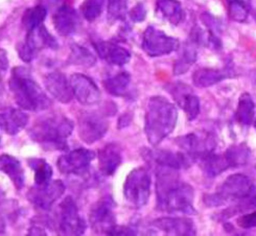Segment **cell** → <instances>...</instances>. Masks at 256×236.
<instances>
[{
  "label": "cell",
  "mask_w": 256,
  "mask_h": 236,
  "mask_svg": "<svg viewBox=\"0 0 256 236\" xmlns=\"http://www.w3.org/2000/svg\"><path fill=\"white\" fill-rule=\"evenodd\" d=\"M52 22L58 34L64 37L74 36L80 26V19L76 10L67 4L60 6L54 12Z\"/></svg>",
  "instance_id": "e0dca14e"
},
{
  "label": "cell",
  "mask_w": 256,
  "mask_h": 236,
  "mask_svg": "<svg viewBox=\"0 0 256 236\" xmlns=\"http://www.w3.org/2000/svg\"><path fill=\"white\" fill-rule=\"evenodd\" d=\"M65 192V185L60 180L50 181L43 185L32 187L28 198L32 206L40 210H50Z\"/></svg>",
  "instance_id": "4fadbf2b"
},
{
  "label": "cell",
  "mask_w": 256,
  "mask_h": 236,
  "mask_svg": "<svg viewBox=\"0 0 256 236\" xmlns=\"http://www.w3.org/2000/svg\"><path fill=\"white\" fill-rule=\"evenodd\" d=\"M178 111L176 106L164 96L150 98L146 112L144 131L148 142L159 144L176 126Z\"/></svg>",
  "instance_id": "7a4b0ae2"
},
{
  "label": "cell",
  "mask_w": 256,
  "mask_h": 236,
  "mask_svg": "<svg viewBox=\"0 0 256 236\" xmlns=\"http://www.w3.org/2000/svg\"><path fill=\"white\" fill-rule=\"evenodd\" d=\"M107 0H85L82 6V13L85 19L89 22L98 19L106 6Z\"/></svg>",
  "instance_id": "e575fe53"
},
{
  "label": "cell",
  "mask_w": 256,
  "mask_h": 236,
  "mask_svg": "<svg viewBox=\"0 0 256 236\" xmlns=\"http://www.w3.org/2000/svg\"><path fill=\"white\" fill-rule=\"evenodd\" d=\"M153 226L168 235H194V224L190 218H161L153 222Z\"/></svg>",
  "instance_id": "ffe728a7"
},
{
  "label": "cell",
  "mask_w": 256,
  "mask_h": 236,
  "mask_svg": "<svg viewBox=\"0 0 256 236\" xmlns=\"http://www.w3.org/2000/svg\"><path fill=\"white\" fill-rule=\"evenodd\" d=\"M129 16L133 22H142L146 19V10L144 4H137L129 13Z\"/></svg>",
  "instance_id": "74e56055"
},
{
  "label": "cell",
  "mask_w": 256,
  "mask_h": 236,
  "mask_svg": "<svg viewBox=\"0 0 256 236\" xmlns=\"http://www.w3.org/2000/svg\"><path fill=\"white\" fill-rule=\"evenodd\" d=\"M111 235H136V231L129 227L116 226Z\"/></svg>",
  "instance_id": "60d3db41"
},
{
  "label": "cell",
  "mask_w": 256,
  "mask_h": 236,
  "mask_svg": "<svg viewBox=\"0 0 256 236\" xmlns=\"http://www.w3.org/2000/svg\"><path fill=\"white\" fill-rule=\"evenodd\" d=\"M131 84V76L124 72L104 80V87L113 96H126Z\"/></svg>",
  "instance_id": "4316f807"
},
{
  "label": "cell",
  "mask_w": 256,
  "mask_h": 236,
  "mask_svg": "<svg viewBox=\"0 0 256 236\" xmlns=\"http://www.w3.org/2000/svg\"><path fill=\"white\" fill-rule=\"evenodd\" d=\"M202 168L205 174L214 178V176H216L228 170L229 164L224 155H214L212 152L202 159Z\"/></svg>",
  "instance_id": "4dcf8cb0"
},
{
  "label": "cell",
  "mask_w": 256,
  "mask_h": 236,
  "mask_svg": "<svg viewBox=\"0 0 256 236\" xmlns=\"http://www.w3.org/2000/svg\"><path fill=\"white\" fill-rule=\"evenodd\" d=\"M238 226L242 229L256 228V211L251 212L249 214H245L238 220Z\"/></svg>",
  "instance_id": "f35d334b"
},
{
  "label": "cell",
  "mask_w": 256,
  "mask_h": 236,
  "mask_svg": "<svg viewBox=\"0 0 256 236\" xmlns=\"http://www.w3.org/2000/svg\"><path fill=\"white\" fill-rule=\"evenodd\" d=\"M128 0H108V18L111 21H122L126 17Z\"/></svg>",
  "instance_id": "d590c367"
},
{
  "label": "cell",
  "mask_w": 256,
  "mask_h": 236,
  "mask_svg": "<svg viewBox=\"0 0 256 236\" xmlns=\"http://www.w3.org/2000/svg\"><path fill=\"white\" fill-rule=\"evenodd\" d=\"M249 14L247 4L242 0H230L229 2V16L236 22H244Z\"/></svg>",
  "instance_id": "8d00e7d4"
},
{
  "label": "cell",
  "mask_w": 256,
  "mask_h": 236,
  "mask_svg": "<svg viewBox=\"0 0 256 236\" xmlns=\"http://www.w3.org/2000/svg\"><path fill=\"white\" fill-rule=\"evenodd\" d=\"M70 85L76 100L84 106H93L100 102V90L96 82L82 74H74L70 78Z\"/></svg>",
  "instance_id": "9a60e30c"
},
{
  "label": "cell",
  "mask_w": 256,
  "mask_h": 236,
  "mask_svg": "<svg viewBox=\"0 0 256 236\" xmlns=\"http://www.w3.org/2000/svg\"><path fill=\"white\" fill-rule=\"evenodd\" d=\"M28 166L34 172V183L43 185L52 181V168L44 159L32 158L28 161Z\"/></svg>",
  "instance_id": "836d02e7"
},
{
  "label": "cell",
  "mask_w": 256,
  "mask_h": 236,
  "mask_svg": "<svg viewBox=\"0 0 256 236\" xmlns=\"http://www.w3.org/2000/svg\"><path fill=\"white\" fill-rule=\"evenodd\" d=\"M8 68V58L4 50L0 48V76L4 74Z\"/></svg>",
  "instance_id": "ab89813d"
},
{
  "label": "cell",
  "mask_w": 256,
  "mask_h": 236,
  "mask_svg": "<svg viewBox=\"0 0 256 236\" xmlns=\"http://www.w3.org/2000/svg\"><path fill=\"white\" fill-rule=\"evenodd\" d=\"M224 156L229 164V168H236L244 166V165H246L249 162L251 152L245 144H242L238 146H232L227 148Z\"/></svg>",
  "instance_id": "83f0119b"
},
{
  "label": "cell",
  "mask_w": 256,
  "mask_h": 236,
  "mask_svg": "<svg viewBox=\"0 0 256 236\" xmlns=\"http://www.w3.org/2000/svg\"><path fill=\"white\" fill-rule=\"evenodd\" d=\"M177 146L192 161L203 159L212 154L216 142L212 135L208 133H192L176 139Z\"/></svg>",
  "instance_id": "30bf717a"
},
{
  "label": "cell",
  "mask_w": 256,
  "mask_h": 236,
  "mask_svg": "<svg viewBox=\"0 0 256 236\" xmlns=\"http://www.w3.org/2000/svg\"><path fill=\"white\" fill-rule=\"evenodd\" d=\"M44 85L52 96L62 104H68L72 100L74 91L66 76L59 72L48 74L44 78Z\"/></svg>",
  "instance_id": "ac0fdd59"
},
{
  "label": "cell",
  "mask_w": 256,
  "mask_h": 236,
  "mask_svg": "<svg viewBox=\"0 0 256 236\" xmlns=\"http://www.w3.org/2000/svg\"><path fill=\"white\" fill-rule=\"evenodd\" d=\"M28 124V115L18 109H6L0 112V131L8 135H17Z\"/></svg>",
  "instance_id": "44dd1931"
},
{
  "label": "cell",
  "mask_w": 256,
  "mask_h": 236,
  "mask_svg": "<svg viewBox=\"0 0 256 236\" xmlns=\"http://www.w3.org/2000/svg\"><path fill=\"white\" fill-rule=\"evenodd\" d=\"M254 126H255V128H256V120H255V122H254Z\"/></svg>",
  "instance_id": "ee69618b"
},
{
  "label": "cell",
  "mask_w": 256,
  "mask_h": 236,
  "mask_svg": "<svg viewBox=\"0 0 256 236\" xmlns=\"http://www.w3.org/2000/svg\"><path fill=\"white\" fill-rule=\"evenodd\" d=\"M98 54L108 63L116 66H124L131 60V54L126 47L110 41H100L94 43Z\"/></svg>",
  "instance_id": "d6986e66"
},
{
  "label": "cell",
  "mask_w": 256,
  "mask_h": 236,
  "mask_svg": "<svg viewBox=\"0 0 256 236\" xmlns=\"http://www.w3.org/2000/svg\"><path fill=\"white\" fill-rule=\"evenodd\" d=\"M176 170L158 166L156 172L157 208L170 214H194L192 187L179 179Z\"/></svg>",
  "instance_id": "6da1fadb"
},
{
  "label": "cell",
  "mask_w": 256,
  "mask_h": 236,
  "mask_svg": "<svg viewBox=\"0 0 256 236\" xmlns=\"http://www.w3.org/2000/svg\"><path fill=\"white\" fill-rule=\"evenodd\" d=\"M148 156L150 160H153L158 166H164L174 170L188 168L192 162V159L186 156L184 152H172L164 150L150 152Z\"/></svg>",
  "instance_id": "7402d4cb"
},
{
  "label": "cell",
  "mask_w": 256,
  "mask_h": 236,
  "mask_svg": "<svg viewBox=\"0 0 256 236\" xmlns=\"http://www.w3.org/2000/svg\"><path fill=\"white\" fill-rule=\"evenodd\" d=\"M156 10L160 17L174 26H178L183 19V10L177 0H157Z\"/></svg>",
  "instance_id": "484cf974"
},
{
  "label": "cell",
  "mask_w": 256,
  "mask_h": 236,
  "mask_svg": "<svg viewBox=\"0 0 256 236\" xmlns=\"http://www.w3.org/2000/svg\"><path fill=\"white\" fill-rule=\"evenodd\" d=\"M170 92L174 100L184 110L188 120H196L200 113V100L199 98L194 94L192 90L182 82H177L176 85L172 86Z\"/></svg>",
  "instance_id": "2e32d148"
},
{
  "label": "cell",
  "mask_w": 256,
  "mask_h": 236,
  "mask_svg": "<svg viewBox=\"0 0 256 236\" xmlns=\"http://www.w3.org/2000/svg\"><path fill=\"white\" fill-rule=\"evenodd\" d=\"M68 63L83 67H92L96 63V58L89 50L85 48V47L74 44L70 48Z\"/></svg>",
  "instance_id": "1f68e13d"
},
{
  "label": "cell",
  "mask_w": 256,
  "mask_h": 236,
  "mask_svg": "<svg viewBox=\"0 0 256 236\" xmlns=\"http://www.w3.org/2000/svg\"><path fill=\"white\" fill-rule=\"evenodd\" d=\"M106 118L96 112H84L78 116V131L85 144H92L102 139L108 131Z\"/></svg>",
  "instance_id": "7c38bea8"
},
{
  "label": "cell",
  "mask_w": 256,
  "mask_h": 236,
  "mask_svg": "<svg viewBox=\"0 0 256 236\" xmlns=\"http://www.w3.org/2000/svg\"><path fill=\"white\" fill-rule=\"evenodd\" d=\"M122 163V150L118 144L114 142L104 146L98 152V164L102 172L112 176L118 170Z\"/></svg>",
  "instance_id": "603a6c76"
},
{
  "label": "cell",
  "mask_w": 256,
  "mask_h": 236,
  "mask_svg": "<svg viewBox=\"0 0 256 236\" xmlns=\"http://www.w3.org/2000/svg\"><path fill=\"white\" fill-rule=\"evenodd\" d=\"M252 203H253V205H255V206H256V196L253 198V200H252Z\"/></svg>",
  "instance_id": "7bdbcfd3"
},
{
  "label": "cell",
  "mask_w": 256,
  "mask_h": 236,
  "mask_svg": "<svg viewBox=\"0 0 256 236\" xmlns=\"http://www.w3.org/2000/svg\"><path fill=\"white\" fill-rule=\"evenodd\" d=\"M46 15H48V10L41 4L30 8L23 14L22 24L28 32L32 30L43 24Z\"/></svg>",
  "instance_id": "d6a6232c"
},
{
  "label": "cell",
  "mask_w": 256,
  "mask_h": 236,
  "mask_svg": "<svg viewBox=\"0 0 256 236\" xmlns=\"http://www.w3.org/2000/svg\"><path fill=\"white\" fill-rule=\"evenodd\" d=\"M230 76V72L226 70H218L212 68H200L192 76L194 84L199 88H207L214 86L218 82Z\"/></svg>",
  "instance_id": "d4e9b609"
},
{
  "label": "cell",
  "mask_w": 256,
  "mask_h": 236,
  "mask_svg": "<svg viewBox=\"0 0 256 236\" xmlns=\"http://www.w3.org/2000/svg\"><path fill=\"white\" fill-rule=\"evenodd\" d=\"M115 203L110 196L102 198L93 205L89 212V222L96 234L111 235L116 225Z\"/></svg>",
  "instance_id": "ba28073f"
},
{
  "label": "cell",
  "mask_w": 256,
  "mask_h": 236,
  "mask_svg": "<svg viewBox=\"0 0 256 236\" xmlns=\"http://www.w3.org/2000/svg\"><path fill=\"white\" fill-rule=\"evenodd\" d=\"M87 224L72 196L65 198L58 209V229L61 235H83Z\"/></svg>",
  "instance_id": "9c48e42d"
},
{
  "label": "cell",
  "mask_w": 256,
  "mask_h": 236,
  "mask_svg": "<svg viewBox=\"0 0 256 236\" xmlns=\"http://www.w3.org/2000/svg\"><path fill=\"white\" fill-rule=\"evenodd\" d=\"M10 89L16 104L28 111H42L50 107V98L32 80L30 70L24 67H15L8 80Z\"/></svg>",
  "instance_id": "277c9868"
},
{
  "label": "cell",
  "mask_w": 256,
  "mask_h": 236,
  "mask_svg": "<svg viewBox=\"0 0 256 236\" xmlns=\"http://www.w3.org/2000/svg\"><path fill=\"white\" fill-rule=\"evenodd\" d=\"M254 114L255 106L251 96L249 93H242L238 100L236 109L238 122L244 126H249L254 120Z\"/></svg>",
  "instance_id": "f1b7e54d"
},
{
  "label": "cell",
  "mask_w": 256,
  "mask_h": 236,
  "mask_svg": "<svg viewBox=\"0 0 256 236\" xmlns=\"http://www.w3.org/2000/svg\"><path fill=\"white\" fill-rule=\"evenodd\" d=\"M0 172H2L8 176L17 190H20L24 187V170L22 168L20 161L15 157L10 155L0 156Z\"/></svg>",
  "instance_id": "cb8c5ba5"
},
{
  "label": "cell",
  "mask_w": 256,
  "mask_h": 236,
  "mask_svg": "<svg viewBox=\"0 0 256 236\" xmlns=\"http://www.w3.org/2000/svg\"><path fill=\"white\" fill-rule=\"evenodd\" d=\"M4 92V85H2V80L0 78V94Z\"/></svg>",
  "instance_id": "b9f144b4"
},
{
  "label": "cell",
  "mask_w": 256,
  "mask_h": 236,
  "mask_svg": "<svg viewBox=\"0 0 256 236\" xmlns=\"http://www.w3.org/2000/svg\"><path fill=\"white\" fill-rule=\"evenodd\" d=\"M199 38H200L199 34H196L194 39L192 37L188 43L185 44L182 56L176 63V65H174V74H184L185 72H188L190 65L194 63L196 58V50L194 45H196V42L199 40Z\"/></svg>",
  "instance_id": "f546056e"
},
{
  "label": "cell",
  "mask_w": 256,
  "mask_h": 236,
  "mask_svg": "<svg viewBox=\"0 0 256 236\" xmlns=\"http://www.w3.org/2000/svg\"><path fill=\"white\" fill-rule=\"evenodd\" d=\"M152 179L148 170L137 168L128 174L124 185V196L128 203L134 208H142L148 202Z\"/></svg>",
  "instance_id": "8992f818"
},
{
  "label": "cell",
  "mask_w": 256,
  "mask_h": 236,
  "mask_svg": "<svg viewBox=\"0 0 256 236\" xmlns=\"http://www.w3.org/2000/svg\"><path fill=\"white\" fill-rule=\"evenodd\" d=\"M254 190V184L249 176L236 174L229 176L220 184L214 194L208 196L205 203L209 206L222 205L228 200H238L248 198Z\"/></svg>",
  "instance_id": "5b68a950"
},
{
  "label": "cell",
  "mask_w": 256,
  "mask_h": 236,
  "mask_svg": "<svg viewBox=\"0 0 256 236\" xmlns=\"http://www.w3.org/2000/svg\"><path fill=\"white\" fill-rule=\"evenodd\" d=\"M74 124L68 117L52 114L40 118L30 128V137L45 150H67V139L74 132Z\"/></svg>",
  "instance_id": "3957f363"
},
{
  "label": "cell",
  "mask_w": 256,
  "mask_h": 236,
  "mask_svg": "<svg viewBox=\"0 0 256 236\" xmlns=\"http://www.w3.org/2000/svg\"><path fill=\"white\" fill-rule=\"evenodd\" d=\"M59 45L56 38L42 24L32 30L28 32L24 43L18 46L19 56L24 62H30L36 54L44 48L56 50Z\"/></svg>",
  "instance_id": "52a82bcc"
},
{
  "label": "cell",
  "mask_w": 256,
  "mask_h": 236,
  "mask_svg": "<svg viewBox=\"0 0 256 236\" xmlns=\"http://www.w3.org/2000/svg\"><path fill=\"white\" fill-rule=\"evenodd\" d=\"M178 46L179 41L177 39L168 36L166 32L154 26H148L144 32L142 50L152 58L170 54L177 50Z\"/></svg>",
  "instance_id": "8fae6325"
},
{
  "label": "cell",
  "mask_w": 256,
  "mask_h": 236,
  "mask_svg": "<svg viewBox=\"0 0 256 236\" xmlns=\"http://www.w3.org/2000/svg\"><path fill=\"white\" fill-rule=\"evenodd\" d=\"M96 158V152L91 150L78 148L67 152L58 159L56 165L59 170L64 174L83 176L85 174L91 162Z\"/></svg>",
  "instance_id": "5bb4252c"
}]
</instances>
